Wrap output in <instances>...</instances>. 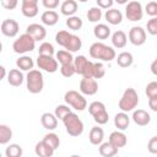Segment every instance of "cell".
Masks as SVG:
<instances>
[{"label": "cell", "mask_w": 157, "mask_h": 157, "mask_svg": "<svg viewBox=\"0 0 157 157\" xmlns=\"http://www.w3.org/2000/svg\"><path fill=\"white\" fill-rule=\"evenodd\" d=\"M0 29H1V33L5 36V37H16L18 31H20V25L16 20L13 18H6L1 22L0 25Z\"/></svg>", "instance_id": "cell-10"}, {"label": "cell", "mask_w": 157, "mask_h": 157, "mask_svg": "<svg viewBox=\"0 0 157 157\" xmlns=\"http://www.w3.org/2000/svg\"><path fill=\"white\" fill-rule=\"evenodd\" d=\"M88 112L93 117V120L98 124V125H104L108 123L109 115L108 112L105 109L104 103L99 102V101H94L88 105Z\"/></svg>", "instance_id": "cell-5"}, {"label": "cell", "mask_w": 157, "mask_h": 157, "mask_svg": "<svg viewBox=\"0 0 157 157\" xmlns=\"http://www.w3.org/2000/svg\"><path fill=\"white\" fill-rule=\"evenodd\" d=\"M113 4H114L113 0H97V7H99L101 10L102 9L109 10V9H112Z\"/></svg>", "instance_id": "cell-49"}, {"label": "cell", "mask_w": 157, "mask_h": 157, "mask_svg": "<svg viewBox=\"0 0 157 157\" xmlns=\"http://www.w3.org/2000/svg\"><path fill=\"white\" fill-rule=\"evenodd\" d=\"M125 15L129 21H132V22L140 21L144 16V10H142L141 2H139V1L128 2L126 7H125Z\"/></svg>", "instance_id": "cell-9"}, {"label": "cell", "mask_w": 157, "mask_h": 157, "mask_svg": "<svg viewBox=\"0 0 157 157\" xmlns=\"http://www.w3.org/2000/svg\"><path fill=\"white\" fill-rule=\"evenodd\" d=\"M34 152H36V155L39 156V157H52V156L54 155V150L50 148V147H49L45 142H43V141H39V142L36 145Z\"/></svg>", "instance_id": "cell-29"}, {"label": "cell", "mask_w": 157, "mask_h": 157, "mask_svg": "<svg viewBox=\"0 0 157 157\" xmlns=\"http://www.w3.org/2000/svg\"><path fill=\"white\" fill-rule=\"evenodd\" d=\"M42 4L47 10H54L59 6V0H43Z\"/></svg>", "instance_id": "cell-48"}, {"label": "cell", "mask_w": 157, "mask_h": 157, "mask_svg": "<svg viewBox=\"0 0 157 157\" xmlns=\"http://www.w3.org/2000/svg\"><path fill=\"white\" fill-rule=\"evenodd\" d=\"M36 47V40L27 33L21 34L17 39H15L12 44V49L17 54H25L28 52H32Z\"/></svg>", "instance_id": "cell-7"}, {"label": "cell", "mask_w": 157, "mask_h": 157, "mask_svg": "<svg viewBox=\"0 0 157 157\" xmlns=\"http://www.w3.org/2000/svg\"><path fill=\"white\" fill-rule=\"evenodd\" d=\"M70 36H71V33L67 32V31H64V29H63V31H59V32L56 33V36H55V42H56L59 45H61V47L65 48V45H66V43H67Z\"/></svg>", "instance_id": "cell-40"}, {"label": "cell", "mask_w": 157, "mask_h": 157, "mask_svg": "<svg viewBox=\"0 0 157 157\" xmlns=\"http://www.w3.org/2000/svg\"><path fill=\"white\" fill-rule=\"evenodd\" d=\"M148 107L151 108V110L157 112V97L148 98Z\"/></svg>", "instance_id": "cell-50"}, {"label": "cell", "mask_w": 157, "mask_h": 157, "mask_svg": "<svg viewBox=\"0 0 157 157\" xmlns=\"http://www.w3.org/2000/svg\"><path fill=\"white\" fill-rule=\"evenodd\" d=\"M80 91L86 96H93L98 91V83L94 78H82L80 81Z\"/></svg>", "instance_id": "cell-14"}, {"label": "cell", "mask_w": 157, "mask_h": 157, "mask_svg": "<svg viewBox=\"0 0 157 157\" xmlns=\"http://www.w3.org/2000/svg\"><path fill=\"white\" fill-rule=\"evenodd\" d=\"M55 53V49L52 43L43 42L38 48V55H45V56H53Z\"/></svg>", "instance_id": "cell-37"}, {"label": "cell", "mask_w": 157, "mask_h": 157, "mask_svg": "<svg viewBox=\"0 0 157 157\" xmlns=\"http://www.w3.org/2000/svg\"><path fill=\"white\" fill-rule=\"evenodd\" d=\"M60 72L64 77H71L72 75H75V67L74 64H67V65H61L60 67Z\"/></svg>", "instance_id": "cell-42"}, {"label": "cell", "mask_w": 157, "mask_h": 157, "mask_svg": "<svg viewBox=\"0 0 157 157\" xmlns=\"http://www.w3.org/2000/svg\"><path fill=\"white\" fill-rule=\"evenodd\" d=\"M1 6L4 7V9H6V10H13L17 5H18V2H17V0H1Z\"/></svg>", "instance_id": "cell-47"}, {"label": "cell", "mask_w": 157, "mask_h": 157, "mask_svg": "<svg viewBox=\"0 0 157 157\" xmlns=\"http://www.w3.org/2000/svg\"><path fill=\"white\" fill-rule=\"evenodd\" d=\"M99 155L102 157H114L117 153H118V148H115L112 144H109L108 141L107 142H102L99 145Z\"/></svg>", "instance_id": "cell-31"}, {"label": "cell", "mask_w": 157, "mask_h": 157, "mask_svg": "<svg viewBox=\"0 0 157 157\" xmlns=\"http://www.w3.org/2000/svg\"><path fill=\"white\" fill-rule=\"evenodd\" d=\"M131 44L134 45H142L146 42V31L140 26H134L130 28L129 34L126 36Z\"/></svg>", "instance_id": "cell-11"}, {"label": "cell", "mask_w": 157, "mask_h": 157, "mask_svg": "<svg viewBox=\"0 0 157 157\" xmlns=\"http://www.w3.org/2000/svg\"><path fill=\"white\" fill-rule=\"evenodd\" d=\"M66 26H67L70 29H72V31H78V29H81V27L83 26V22H82V18H81V17L74 15V16L67 17V20H66Z\"/></svg>", "instance_id": "cell-35"}, {"label": "cell", "mask_w": 157, "mask_h": 157, "mask_svg": "<svg viewBox=\"0 0 157 157\" xmlns=\"http://www.w3.org/2000/svg\"><path fill=\"white\" fill-rule=\"evenodd\" d=\"M12 139V130L5 124H0V145H6Z\"/></svg>", "instance_id": "cell-34"}, {"label": "cell", "mask_w": 157, "mask_h": 157, "mask_svg": "<svg viewBox=\"0 0 157 157\" xmlns=\"http://www.w3.org/2000/svg\"><path fill=\"white\" fill-rule=\"evenodd\" d=\"M146 12L151 17H156L157 16V2L156 1L147 2V5H146Z\"/></svg>", "instance_id": "cell-45"}, {"label": "cell", "mask_w": 157, "mask_h": 157, "mask_svg": "<svg viewBox=\"0 0 157 157\" xmlns=\"http://www.w3.org/2000/svg\"><path fill=\"white\" fill-rule=\"evenodd\" d=\"M156 65H157V60H153L152 65H151V71L153 75H157V70H156Z\"/></svg>", "instance_id": "cell-52"}, {"label": "cell", "mask_w": 157, "mask_h": 157, "mask_svg": "<svg viewBox=\"0 0 157 157\" xmlns=\"http://www.w3.org/2000/svg\"><path fill=\"white\" fill-rule=\"evenodd\" d=\"M42 141H43V142H45V144H47L50 148H53L54 151H55V150L59 147V145H60V139H59V136H58L55 132L45 134Z\"/></svg>", "instance_id": "cell-33"}, {"label": "cell", "mask_w": 157, "mask_h": 157, "mask_svg": "<svg viewBox=\"0 0 157 157\" xmlns=\"http://www.w3.org/2000/svg\"><path fill=\"white\" fill-rule=\"evenodd\" d=\"M37 65L39 69L53 74L58 70V61L53 56H45V55H38L37 58Z\"/></svg>", "instance_id": "cell-12"}, {"label": "cell", "mask_w": 157, "mask_h": 157, "mask_svg": "<svg viewBox=\"0 0 157 157\" xmlns=\"http://www.w3.org/2000/svg\"><path fill=\"white\" fill-rule=\"evenodd\" d=\"M40 20L45 25V26H54L58 23L59 21V15L56 11L54 10H45L42 16H40Z\"/></svg>", "instance_id": "cell-25"}, {"label": "cell", "mask_w": 157, "mask_h": 157, "mask_svg": "<svg viewBox=\"0 0 157 157\" xmlns=\"http://www.w3.org/2000/svg\"><path fill=\"white\" fill-rule=\"evenodd\" d=\"M70 157H81V156H80V155H71Z\"/></svg>", "instance_id": "cell-53"}, {"label": "cell", "mask_w": 157, "mask_h": 157, "mask_svg": "<svg viewBox=\"0 0 157 157\" xmlns=\"http://www.w3.org/2000/svg\"><path fill=\"white\" fill-rule=\"evenodd\" d=\"M103 139H104V131L102 128L99 126H93L91 130H90V134H88V140L92 145H101L103 142Z\"/></svg>", "instance_id": "cell-22"}, {"label": "cell", "mask_w": 157, "mask_h": 157, "mask_svg": "<svg viewBox=\"0 0 157 157\" xmlns=\"http://www.w3.org/2000/svg\"><path fill=\"white\" fill-rule=\"evenodd\" d=\"M81 47H82V40H81V38H80L78 36L71 33V36H70V38H69L66 45H65V50H67V52H70V53L72 54V53L80 50Z\"/></svg>", "instance_id": "cell-26"}, {"label": "cell", "mask_w": 157, "mask_h": 157, "mask_svg": "<svg viewBox=\"0 0 157 157\" xmlns=\"http://www.w3.org/2000/svg\"><path fill=\"white\" fill-rule=\"evenodd\" d=\"M16 65H17L18 70H23V71H31V70H33L34 63H33V59H32L31 56L23 55V56H20V58L16 60Z\"/></svg>", "instance_id": "cell-28"}, {"label": "cell", "mask_w": 157, "mask_h": 157, "mask_svg": "<svg viewBox=\"0 0 157 157\" xmlns=\"http://www.w3.org/2000/svg\"><path fill=\"white\" fill-rule=\"evenodd\" d=\"M137 104H139V94L131 87H129L124 91V93H123V96H121V98L119 99V103H118L120 110L124 112V113L134 110L137 107Z\"/></svg>", "instance_id": "cell-2"}, {"label": "cell", "mask_w": 157, "mask_h": 157, "mask_svg": "<svg viewBox=\"0 0 157 157\" xmlns=\"http://www.w3.org/2000/svg\"><path fill=\"white\" fill-rule=\"evenodd\" d=\"M115 60L120 67H129L134 63V56L130 52H121L118 56H115Z\"/></svg>", "instance_id": "cell-27"}, {"label": "cell", "mask_w": 157, "mask_h": 157, "mask_svg": "<svg viewBox=\"0 0 157 157\" xmlns=\"http://www.w3.org/2000/svg\"><path fill=\"white\" fill-rule=\"evenodd\" d=\"M108 142H109V144H112L115 148H118V150H119L120 147H124V146L126 145V142H128V137H126V135H125L123 131L117 130V131L110 132Z\"/></svg>", "instance_id": "cell-16"}, {"label": "cell", "mask_w": 157, "mask_h": 157, "mask_svg": "<svg viewBox=\"0 0 157 157\" xmlns=\"http://www.w3.org/2000/svg\"><path fill=\"white\" fill-rule=\"evenodd\" d=\"M56 61L60 63L61 65H67V64H72L74 63V56L70 52L61 49L59 52H56Z\"/></svg>", "instance_id": "cell-32"}, {"label": "cell", "mask_w": 157, "mask_h": 157, "mask_svg": "<svg viewBox=\"0 0 157 157\" xmlns=\"http://www.w3.org/2000/svg\"><path fill=\"white\" fill-rule=\"evenodd\" d=\"M101 17H102V10L97 6H93L87 11V18L90 22H98Z\"/></svg>", "instance_id": "cell-38"}, {"label": "cell", "mask_w": 157, "mask_h": 157, "mask_svg": "<svg viewBox=\"0 0 157 157\" xmlns=\"http://www.w3.org/2000/svg\"><path fill=\"white\" fill-rule=\"evenodd\" d=\"M26 33L29 34L36 42L43 40L45 38V36H47V31H45L44 26H42L39 23H31L29 26H27Z\"/></svg>", "instance_id": "cell-13"}, {"label": "cell", "mask_w": 157, "mask_h": 157, "mask_svg": "<svg viewBox=\"0 0 157 157\" xmlns=\"http://www.w3.org/2000/svg\"><path fill=\"white\" fill-rule=\"evenodd\" d=\"M147 32L151 36L157 34V17H151L147 21Z\"/></svg>", "instance_id": "cell-44"}, {"label": "cell", "mask_w": 157, "mask_h": 157, "mask_svg": "<svg viewBox=\"0 0 157 157\" xmlns=\"http://www.w3.org/2000/svg\"><path fill=\"white\" fill-rule=\"evenodd\" d=\"M0 157H2V155H1V152H0Z\"/></svg>", "instance_id": "cell-55"}, {"label": "cell", "mask_w": 157, "mask_h": 157, "mask_svg": "<svg viewBox=\"0 0 157 157\" xmlns=\"http://www.w3.org/2000/svg\"><path fill=\"white\" fill-rule=\"evenodd\" d=\"M22 15L26 17H34L38 13V1L37 0H22L21 4Z\"/></svg>", "instance_id": "cell-15"}, {"label": "cell", "mask_w": 157, "mask_h": 157, "mask_svg": "<svg viewBox=\"0 0 157 157\" xmlns=\"http://www.w3.org/2000/svg\"><path fill=\"white\" fill-rule=\"evenodd\" d=\"M23 80H25L23 74L18 69H11L7 74V82H9V85H11L13 87L21 86L23 83Z\"/></svg>", "instance_id": "cell-18"}, {"label": "cell", "mask_w": 157, "mask_h": 157, "mask_svg": "<svg viewBox=\"0 0 157 157\" xmlns=\"http://www.w3.org/2000/svg\"><path fill=\"white\" fill-rule=\"evenodd\" d=\"M147 150L150 151V153L155 155L157 153V136H152L147 144Z\"/></svg>", "instance_id": "cell-46"}, {"label": "cell", "mask_w": 157, "mask_h": 157, "mask_svg": "<svg viewBox=\"0 0 157 157\" xmlns=\"http://www.w3.org/2000/svg\"><path fill=\"white\" fill-rule=\"evenodd\" d=\"M26 83H27V90L28 92L37 94L40 93L43 87H44V80H43V74L39 70H31L28 71L26 76Z\"/></svg>", "instance_id": "cell-3"}, {"label": "cell", "mask_w": 157, "mask_h": 157, "mask_svg": "<svg viewBox=\"0 0 157 157\" xmlns=\"http://www.w3.org/2000/svg\"><path fill=\"white\" fill-rule=\"evenodd\" d=\"M74 67L75 72L81 75L83 78H93L92 77V70H93V63L90 61L85 55H78L74 58Z\"/></svg>", "instance_id": "cell-6"}, {"label": "cell", "mask_w": 157, "mask_h": 157, "mask_svg": "<svg viewBox=\"0 0 157 157\" xmlns=\"http://www.w3.org/2000/svg\"><path fill=\"white\" fill-rule=\"evenodd\" d=\"M6 75H7V74H6V69H5L2 65H0V81H1L2 78H5Z\"/></svg>", "instance_id": "cell-51"}, {"label": "cell", "mask_w": 157, "mask_h": 157, "mask_svg": "<svg viewBox=\"0 0 157 157\" xmlns=\"http://www.w3.org/2000/svg\"><path fill=\"white\" fill-rule=\"evenodd\" d=\"M77 2L75 0H65L63 1V4L60 5V11L63 15L70 17V16H74L75 12L77 11Z\"/></svg>", "instance_id": "cell-24"}, {"label": "cell", "mask_w": 157, "mask_h": 157, "mask_svg": "<svg viewBox=\"0 0 157 157\" xmlns=\"http://www.w3.org/2000/svg\"><path fill=\"white\" fill-rule=\"evenodd\" d=\"M40 123H42L43 128L47 129V130H54L58 126V119H56V117L53 113H49V112L42 114Z\"/></svg>", "instance_id": "cell-19"}, {"label": "cell", "mask_w": 157, "mask_h": 157, "mask_svg": "<svg viewBox=\"0 0 157 157\" xmlns=\"http://www.w3.org/2000/svg\"><path fill=\"white\" fill-rule=\"evenodd\" d=\"M129 124H130V118H129L128 113L120 112V113L115 114V117H114V125H115V128H118L119 131L126 130Z\"/></svg>", "instance_id": "cell-21"}, {"label": "cell", "mask_w": 157, "mask_h": 157, "mask_svg": "<svg viewBox=\"0 0 157 157\" xmlns=\"http://www.w3.org/2000/svg\"><path fill=\"white\" fill-rule=\"evenodd\" d=\"M93 34L97 39H107L110 36V28L104 23H98L93 28Z\"/></svg>", "instance_id": "cell-30"}, {"label": "cell", "mask_w": 157, "mask_h": 157, "mask_svg": "<svg viewBox=\"0 0 157 157\" xmlns=\"http://www.w3.org/2000/svg\"><path fill=\"white\" fill-rule=\"evenodd\" d=\"M104 17H105L108 23H110V25H119L121 22V20H123V13L118 9H109V10L105 11Z\"/></svg>", "instance_id": "cell-23"}, {"label": "cell", "mask_w": 157, "mask_h": 157, "mask_svg": "<svg viewBox=\"0 0 157 157\" xmlns=\"http://www.w3.org/2000/svg\"><path fill=\"white\" fill-rule=\"evenodd\" d=\"M146 94H147L148 98L157 97V82L156 81H152V82L147 83V86H146Z\"/></svg>", "instance_id": "cell-43"}, {"label": "cell", "mask_w": 157, "mask_h": 157, "mask_svg": "<svg viewBox=\"0 0 157 157\" xmlns=\"http://www.w3.org/2000/svg\"><path fill=\"white\" fill-rule=\"evenodd\" d=\"M6 157H21L22 156V147L18 144H10L5 150Z\"/></svg>", "instance_id": "cell-36"}, {"label": "cell", "mask_w": 157, "mask_h": 157, "mask_svg": "<svg viewBox=\"0 0 157 157\" xmlns=\"http://www.w3.org/2000/svg\"><path fill=\"white\" fill-rule=\"evenodd\" d=\"M126 43H128V37H126V33L124 31L119 29L112 34V44L114 48L121 49L126 45Z\"/></svg>", "instance_id": "cell-20"}, {"label": "cell", "mask_w": 157, "mask_h": 157, "mask_svg": "<svg viewBox=\"0 0 157 157\" xmlns=\"http://www.w3.org/2000/svg\"><path fill=\"white\" fill-rule=\"evenodd\" d=\"M63 123L65 125L66 132L70 136H80L83 132V123H82V120L78 118V115L76 113L71 112L70 114H67L63 119Z\"/></svg>", "instance_id": "cell-4"}, {"label": "cell", "mask_w": 157, "mask_h": 157, "mask_svg": "<svg viewBox=\"0 0 157 157\" xmlns=\"http://www.w3.org/2000/svg\"><path fill=\"white\" fill-rule=\"evenodd\" d=\"M88 52H90L91 58L98 59V60H102V61H112L117 56L115 50L112 47H109V45H107L102 42L92 43Z\"/></svg>", "instance_id": "cell-1"}, {"label": "cell", "mask_w": 157, "mask_h": 157, "mask_svg": "<svg viewBox=\"0 0 157 157\" xmlns=\"http://www.w3.org/2000/svg\"><path fill=\"white\" fill-rule=\"evenodd\" d=\"M64 99H65L67 105L72 107L75 110H78V112L85 110V108L87 107L86 98L81 93H78L77 91H74V90L67 91L65 93V96H64Z\"/></svg>", "instance_id": "cell-8"}, {"label": "cell", "mask_w": 157, "mask_h": 157, "mask_svg": "<svg viewBox=\"0 0 157 157\" xmlns=\"http://www.w3.org/2000/svg\"><path fill=\"white\" fill-rule=\"evenodd\" d=\"M105 75V67L102 63H93V70H92V77L96 78H102Z\"/></svg>", "instance_id": "cell-41"}, {"label": "cell", "mask_w": 157, "mask_h": 157, "mask_svg": "<svg viewBox=\"0 0 157 157\" xmlns=\"http://www.w3.org/2000/svg\"><path fill=\"white\" fill-rule=\"evenodd\" d=\"M71 113V108H69V105H65V104H59L56 105L55 108V112H54V115L56 117V119H60L63 120L67 114Z\"/></svg>", "instance_id": "cell-39"}, {"label": "cell", "mask_w": 157, "mask_h": 157, "mask_svg": "<svg viewBox=\"0 0 157 157\" xmlns=\"http://www.w3.org/2000/svg\"><path fill=\"white\" fill-rule=\"evenodd\" d=\"M131 118H132L134 123L136 125H139V126H146L151 121V115L145 109H136V110H134Z\"/></svg>", "instance_id": "cell-17"}, {"label": "cell", "mask_w": 157, "mask_h": 157, "mask_svg": "<svg viewBox=\"0 0 157 157\" xmlns=\"http://www.w3.org/2000/svg\"><path fill=\"white\" fill-rule=\"evenodd\" d=\"M1 52H2V43L0 42V53H1Z\"/></svg>", "instance_id": "cell-54"}]
</instances>
